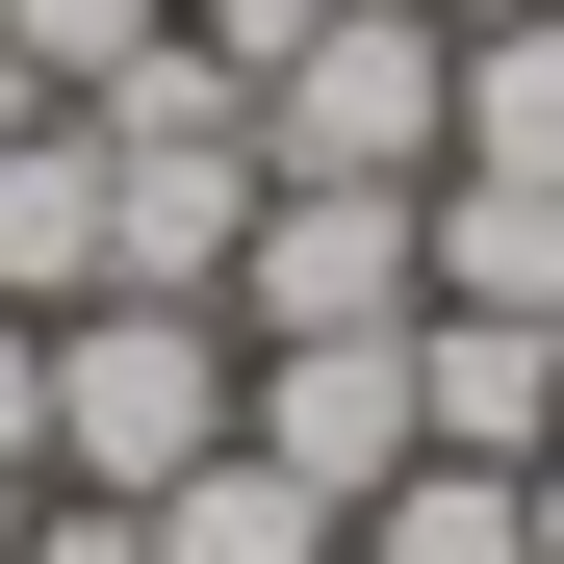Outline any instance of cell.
I'll use <instances>...</instances> for the list:
<instances>
[{"label":"cell","mask_w":564,"mask_h":564,"mask_svg":"<svg viewBox=\"0 0 564 564\" xmlns=\"http://www.w3.org/2000/svg\"><path fill=\"white\" fill-rule=\"evenodd\" d=\"M231 386H257V334L231 308H180V282H77L52 308V488H180V462L231 436Z\"/></svg>","instance_id":"1"},{"label":"cell","mask_w":564,"mask_h":564,"mask_svg":"<svg viewBox=\"0 0 564 564\" xmlns=\"http://www.w3.org/2000/svg\"><path fill=\"white\" fill-rule=\"evenodd\" d=\"M436 154H462V26L436 0H334L257 77V180H436Z\"/></svg>","instance_id":"2"},{"label":"cell","mask_w":564,"mask_h":564,"mask_svg":"<svg viewBox=\"0 0 564 564\" xmlns=\"http://www.w3.org/2000/svg\"><path fill=\"white\" fill-rule=\"evenodd\" d=\"M411 308H436L411 180H257V231H231V334H411Z\"/></svg>","instance_id":"3"},{"label":"cell","mask_w":564,"mask_h":564,"mask_svg":"<svg viewBox=\"0 0 564 564\" xmlns=\"http://www.w3.org/2000/svg\"><path fill=\"white\" fill-rule=\"evenodd\" d=\"M231 436L282 462V488H386V462H436V411H411V334H257V386H231Z\"/></svg>","instance_id":"4"},{"label":"cell","mask_w":564,"mask_h":564,"mask_svg":"<svg viewBox=\"0 0 564 564\" xmlns=\"http://www.w3.org/2000/svg\"><path fill=\"white\" fill-rule=\"evenodd\" d=\"M436 462H564V308H411Z\"/></svg>","instance_id":"5"},{"label":"cell","mask_w":564,"mask_h":564,"mask_svg":"<svg viewBox=\"0 0 564 564\" xmlns=\"http://www.w3.org/2000/svg\"><path fill=\"white\" fill-rule=\"evenodd\" d=\"M411 231H436V308H564V180L436 154V180H411Z\"/></svg>","instance_id":"6"},{"label":"cell","mask_w":564,"mask_h":564,"mask_svg":"<svg viewBox=\"0 0 564 564\" xmlns=\"http://www.w3.org/2000/svg\"><path fill=\"white\" fill-rule=\"evenodd\" d=\"M154 564H359V513H334V488H282L257 436H206V462L154 488Z\"/></svg>","instance_id":"7"},{"label":"cell","mask_w":564,"mask_h":564,"mask_svg":"<svg viewBox=\"0 0 564 564\" xmlns=\"http://www.w3.org/2000/svg\"><path fill=\"white\" fill-rule=\"evenodd\" d=\"M77 282H104V129H0V308H77Z\"/></svg>","instance_id":"8"},{"label":"cell","mask_w":564,"mask_h":564,"mask_svg":"<svg viewBox=\"0 0 564 564\" xmlns=\"http://www.w3.org/2000/svg\"><path fill=\"white\" fill-rule=\"evenodd\" d=\"M359 564H539V513H513V462H386L359 488Z\"/></svg>","instance_id":"9"},{"label":"cell","mask_w":564,"mask_h":564,"mask_svg":"<svg viewBox=\"0 0 564 564\" xmlns=\"http://www.w3.org/2000/svg\"><path fill=\"white\" fill-rule=\"evenodd\" d=\"M462 154L564 180V0H513V26H462Z\"/></svg>","instance_id":"10"},{"label":"cell","mask_w":564,"mask_h":564,"mask_svg":"<svg viewBox=\"0 0 564 564\" xmlns=\"http://www.w3.org/2000/svg\"><path fill=\"white\" fill-rule=\"evenodd\" d=\"M0 52H26L52 104H104L129 52H180V0H0Z\"/></svg>","instance_id":"11"},{"label":"cell","mask_w":564,"mask_h":564,"mask_svg":"<svg viewBox=\"0 0 564 564\" xmlns=\"http://www.w3.org/2000/svg\"><path fill=\"white\" fill-rule=\"evenodd\" d=\"M26 564H154V513L129 488H26Z\"/></svg>","instance_id":"12"},{"label":"cell","mask_w":564,"mask_h":564,"mask_svg":"<svg viewBox=\"0 0 564 564\" xmlns=\"http://www.w3.org/2000/svg\"><path fill=\"white\" fill-rule=\"evenodd\" d=\"M308 26H334V0H180V52H231V77H282Z\"/></svg>","instance_id":"13"},{"label":"cell","mask_w":564,"mask_h":564,"mask_svg":"<svg viewBox=\"0 0 564 564\" xmlns=\"http://www.w3.org/2000/svg\"><path fill=\"white\" fill-rule=\"evenodd\" d=\"M0 462L52 488V308H0Z\"/></svg>","instance_id":"14"},{"label":"cell","mask_w":564,"mask_h":564,"mask_svg":"<svg viewBox=\"0 0 564 564\" xmlns=\"http://www.w3.org/2000/svg\"><path fill=\"white\" fill-rule=\"evenodd\" d=\"M513 513H539V564H564V462H513Z\"/></svg>","instance_id":"15"},{"label":"cell","mask_w":564,"mask_h":564,"mask_svg":"<svg viewBox=\"0 0 564 564\" xmlns=\"http://www.w3.org/2000/svg\"><path fill=\"white\" fill-rule=\"evenodd\" d=\"M0 564H26V462H0Z\"/></svg>","instance_id":"16"},{"label":"cell","mask_w":564,"mask_h":564,"mask_svg":"<svg viewBox=\"0 0 564 564\" xmlns=\"http://www.w3.org/2000/svg\"><path fill=\"white\" fill-rule=\"evenodd\" d=\"M436 26H513V0H436Z\"/></svg>","instance_id":"17"}]
</instances>
